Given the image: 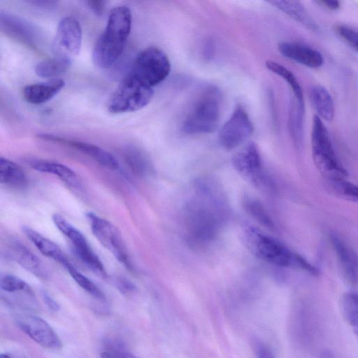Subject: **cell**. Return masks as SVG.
<instances>
[{"label": "cell", "instance_id": "12", "mask_svg": "<svg viewBox=\"0 0 358 358\" xmlns=\"http://www.w3.org/2000/svg\"><path fill=\"white\" fill-rule=\"evenodd\" d=\"M19 328L34 341L45 348H58L62 342L52 327L43 319L32 315L17 318Z\"/></svg>", "mask_w": 358, "mask_h": 358}, {"label": "cell", "instance_id": "30", "mask_svg": "<svg viewBox=\"0 0 358 358\" xmlns=\"http://www.w3.org/2000/svg\"><path fill=\"white\" fill-rule=\"evenodd\" d=\"M0 287L1 290L9 293L22 292L34 296L32 288L25 281L13 275L3 276L0 280Z\"/></svg>", "mask_w": 358, "mask_h": 358}, {"label": "cell", "instance_id": "38", "mask_svg": "<svg viewBox=\"0 0 358 358\" xmlns=\"http://www.w3.org/2000/svg\"><path fill=\"white\" fill-rule=\"evenodd\" d=\"M118 287L123 293H127L134 290V285L128 280H120L118 282Z\"/></svg>", "mask_w": 358, "mask_h": 358}, {"label": "cell", "instance_id": "7", "mask_svg": "<svg viewBox=\"0 0 358 358\" xmlns=\"http://www.w3.org/2000/svg\"><path fill=\"white\" fill-rule=\"evenodd\" d=\"M170 71L171 64L166 53L151 46L137 55L129 72L152 87L164 80Z\"/></svg>", "mask_w": 358, "mask_h": 358}, {"label": "cell", "instance_id": "39", "mask_svg": "<svg viewBox=\"0 0 358 358\" xmlns=\"http://www.w3.org/2000/svg\"><path fill=\"white\" fill-rule=\"evenodd\" d=\"M115 358H137L129 352H120L115 355Z\"/></svg>", "mask_w": 358, "mask_h": 358}, {"label": "cell", "instance_id": "41", "mask_svg": "<svg viewBox=\"0 0 358 358\" xmlns=\"http://www.w3.org/2000/svg\"><path fill=\"white\" fill-rule=\"evenodd\" d=\"M0 358H10V357L6 354H1Z\"/></svg>", "mask_w": 358, "mask_h": 358}, {"label": "cell", "instance_id": "28", "mask_svg": "<svg viewBox=\"0 0 358 358\" xmlns=\"http://www.w3.org/2000/svg\"><path fill=\"white\" fill-rule=\"evenodd\" d=\"M124 159L131 171L137 176H145L150 171V164L145 155L136 148H128L124 152Z\"/></svg>", "mask_w": 358, "mask_h": 358}, {"label": "cell", "instance_id": "33", "mask_svg": "<svg viewBox=\"0 0 358 358\" xmlns=\"http://www.w3.org/2000/svg\"><path fill=\"white\" fill-rule=\"evenodd\" d=\"M330 185L336 192L342 196L358 202V185L351 183L345 180L331 182Z\"/></svg>", "mask_w": 358, "mask_h": 358}, {"label": "cell", "instance_id": "5", "mask_svg": "<svg viewBox=\"0 0 358 358\" xmlns=\"http://www.w3.org/2000/svg\"><path fill=\"white\" fill-rule=\"evenodd\" d=\"M152 96V87L129 72L110 96L106 107L113 114L137 111L147 106Z\"/></svg>", "mask_w": 358, "mask_h": 358}, {"label": "cell", "instance_id": "25", "mask_svg": "<svg viewBox=\"0 0 358 358\" xmlns=\"http://www.w3.org/2000/svg\"><path fill=\"white\" fill-rule=\"evenodd\" d=\"M270 4L309 29H316V24L309 16L303 4L298 1H269Z\"/></svg>", "mask_w": 358, "mask_h": 358}, {"label": "cell", "instance_id": "6", "mask_svg": "<svg viewBox=\"0 0 358 358\" xmlns=\"http://www.w3.org/2000/svg\"><path fill=\"white\" fill-rule=\"evenodd\" d=\"M208 201H195L185 209V222L187 236L195 244H205L217 235L220 217L215 206Z\"/></svg>", "mask_w": 358, "mask_h": 358}, {"label": "cell", "instance_id": "22", "mask_svg": "<svg viewBox=\"0 0 358 358\" xmlns=\"http://www.w3.org/2000/svg\"><path fill=\"white\" fill-rule=\"evenodd\" d=\"M310 101L321 119L331 121L334 117V105L331 94L320 85H313L310 90Z\"/></svg>", "mask_w": 358, "mask_h": 358}, {"label": "cell", "instance_id": "26", "mask_svg": "<svg viewBox=\"0 0 358 358\" xmlns=\"http://www.w3.org/2000/svg\"><path fill=\"white\" fill-rule=\"evenodd\" d=\"M341 313L358 341V292L348 291L340 300Z\"/></svg>", "mask_w": 358, "mask_h": 358}, {"label": "cell", "instance_id": "8", "mask_svg": "<svg viewBox=\"0 0 358 358\" xmlns=\"http://www.w3.org/2000/svg\"><path fill=\"white\" fill-rule=\"evenodd\" d=\"M93 235L117 260L128 269L132 268L131 262L122 236L118 229L109 221L94 213H87Z\"/></svg>", "mask_w": 358, "mask_h": 358}, {"label": "cell", "instance_id": "36", "mask_svg": "<svg viewBox=\"0 0 358 358\" xmlns=\"http://www.w3.org/2000/svg\"><path fill=\"white\" fill-rule=\"evenodd\" d=\"M42 296L45 303L50 310L57 312L60 309L59 303L47 292L44 291Z\"/></svg>", "mask_w": 358, "mask_h": 358}, {"label": "cell", "instance_id": "21", "mask_svg": "<svg viewBox=\"0 0 358 358\" xmlns=\"http://www.w3.org/2000/svg\"><path fill=\"white\" fill-rule=\"evenodd\" d=\"M1 27L6 33L22 43L31 46L35 45V34L32 27L21 19L1 12Z\"/></svg>", "mask_w": 358, "mask_h": 358}, {"label": "cell", "instance_id": "11", "mask_svg": "<svg viewBox=\"0 0 358 358\" xmlns=\"http://www.w3.org/2000/svg\"><path fill=\"white\" fill-rule=\"evenodd\" d=\"M83 31L81 25L75 17L62 18L57 27L55 46L58 55L71 58L80 54L82 47Z\"/></svg>", "mask_w": 358, "mask_h": 358}, {"label": "cell", "instance_id": "31", "mask_svg": "<svg viewBox=\"0 0 358 358\" xmlns=\"http://www.w3.org/2000/svg\"><path fill=\"white\" fill-rule=\"evenodd\" d=\"M245 209L257 221L268 227H273V222L266 209L258 201L247 198L243 202Z\"/></svg>", "mask_w": 358, "mask_h": 358}, {"label": "cell", "instance_id": "17", "mask_svg": "<svg viewBox=\"0 0 358 358\" xmlns=\"http://www.w3.org/2000/svg\"><path fill=\"white\" fill-rule=\"evenodd\" d=\"M62 79H53L43 83L26 85L22 90L24 99L32 104H41L56 96L65 86Z\"/></svg>", "mask_w": 358, "mask_h": 358}, {"label": "cell", "instance_id": "37", "mask_svg": "<svg viewBox=\"0 0 358 358\" xmlns=\"http://www.w3.org/2000/svg\"><path fill=\"white\" fill-rule=\"evenodd\" d=\"M315 3L329 10H335L340 8V1L337 0H317Z\"/></svg>", "mask_w": 358, "mask_h": 358}, {"label": "cell", "instance_id": "1", "mask_svg": "<svg viewBox=\"0 0 358 358\" xmlns=\"http://www.w3.org/2000/svg\"><path fill=\"white\" fill-rule=\"evenodd\" d=\"M132 15L126 6L113 8L106 26L96 41L92 61L101 69L111 67L121 56L131 29Z\"/></svg>", "mask_w": 358, "mask_h": 358}, {"label": "cell", "instance_id": "18", "mask_svg": "<svg viewBox=\"0 0 358 358\" xmlns=\"http://www.w3.org/2000/svg\"><path fill=\"white\" fill-rule=\"evenodd\" d=\"M11 257L22 267L40 278H46L48 271L43 262L24 245L17 241L9 246Z\"/></svg>", "mask_w": 358, "mask_h": 358}, {"label": "cell", "instance_id": "15", "mask_svg": "<svg viewBox=\"0 0 358 358\" xmlns=\"http://www.w3.org/2000/svg\"><path fill=\"white\" fill-rule=\"evenodd\" d=\"M232 163L241 176L254 182H260L261 157L258 148L254 143H248L238 152L233 157Z\"/></svg>", "mask_w": 358, "mask_h": 358}, {"label": "cell", "instance_id": "4", "mask_svg": "<svg viewBox=\"0 0 358 358\" xmlns=\"http://www.w3.org/2000/svg\"><path fill=\"white\" fill-rule=\"evenodd\" d=\"M213 86L204 88L193 102L182 126L185 134H203L214 131L220 115V96Z\"/></svg>", "mask_w": 358, "mask_h": 358}, {"label": "cell", "instance_id": "10", "mask_svg": "<svg viewBox=\"0 0 358 358\" xmlns=\"http://www.w3.org/2000/svg\"><path fill=\"white\" fill-rule=\"evenodd\" d=\"M253 126L244 108L238 105L220 131V141L227 150L234 149L252 134Z\"/></svg>", "mask_w": 358, "mask_h": 358}, {"label": "cell", "instance_id": "16", "mask_svg": "<svg viewBox=\"0 0 358 358\" xmlns=\"http://www.w3.org/2000/svg\"><path fill=\"white\" fill-rule=\"evenodd\" d=\"M279 52L285 57L310 68L320 67L324 62L322 54L308 45L295 42H281Z\"/></svg>", "mask_w": 358, "mask_h": 358}, {"label": "cell", "instance_id": "35", "mask_svg": "<svg viewBox=\"0 0 358 358\" xmlns=\"http://www.w3.org/2000/svg\"><path fill=\"white\" fill-rule=\"evenodd\" d=\"M89 8L97 15H102L105 8L106 1L102 0H92L87 1Z\"/></svg>", "mask_w": 358, "mask_h": 358}, {"label": "cell", "instance_id": "14", "mask_svg": "<svg viewBox=\"0 0 358 358\" xmlns=\"http://www.w3.org/2000/svg\"><path fill=\"white\" fill-rule=\"evenodd\" d=\"M329 240L334 250L343 275L351 285L358 283V255L336 234H329Z\"/></svg>", "mask_w": 358, "mask_h": 358}, {"label": "cell", "instance_id": "13", "mask_svg": "<svg viewBox=\"0 0 358 358\" xmlns=\"http://www.w3.org/2000/svg\"><path fill=\"white\" fill-rule=\"evenodd\" d=\"M38 137L47 141L62 144L75 149L92 158L100 165L115 171L119 169L116 158L102 148L86 142L65 138L50 134H39Z\"/></svg>", "mask_w": 358, "mask_h": 358}, {"label": "cell", "instance_id": "3", "mask_svg": "<svg viewBox=\"0 0 358 358\" xmlns=\"http://www.w3.org/2000/svg\"><path fill=\"white\" fill-rule=\"evenodd\" d=\"M311 151L317 169L328 182L346 180L348 171L336 154L326 126L317 115L313 119Z\"/></svg>", "mask_w": 358, "mask_h": 358}, {"label": "cell", "instance_id": "20", "mask_svg": "<svg viewBox=\"0 0 358 358\" xmlns=\"http://www.w3.org/2000/svg\"><path fill=\"white\" fill-rule=\"evenodd\" d=\"M22 230L41 254L58 262L64 267L70 263L61 248L55 243L29 227L24 226Z\"/></svg>", "mask_w": 358, "mask_h": 358}, {"label": "cell", "instance_id": "27", "mask_svg": "<svg viewBox=\"0 0 358 358\" xmlns=\"http://www.w3.org/2000/svg\"><path fill=\"white\" fill-rule=\"evenodd\" d=\"M266 68L273 73L281 77L290 87L296 103L304 107V99L302 87L294 73L280 64L274 61H266Z\"/></svg>", "mask_w": 358, "mask_h": 358}, {"label": "cell", "instance_id": "34", "mask_svg": "<svg viewBox=\"0 0 358 358\" xmlns=\"http://www.w3.org/2000/svg\"><path fill=\"white\" fill-rule=\"evenodd\" d=\"M253 348L257 358H275L271 349L260 341L254 342Z\"/></svg>", "mask_w": 358, "mask_h": 358}, {"label": "cell", "instance_id": "2", "mask_svg": "<svg viewBox=\"0 0 358 358\" xmlns=\"http://www.w3.org/2000/svg\"><path fill=\"white\" fill-rule=\"evenodd\" d=\"M246 238L250 250L266 262L303 270L313 275L319 273L318 269L306 259L270 236L251 229L247 231Z\"/></svg>", "mask_w": 358, "mask_h": 358}, {"label": "cell", "instance_id": "19", "mask_svg": "<svg viewBox=\"0 0 358 358\" xmlns=\"http://www.w3.org/2000/svg\"><path fill=\"white\" fill-rule=\"evenodd\" d=\"M29 164L32 169L38 171L56 176L70 187L78 188L81 185L80 179L77 173L64 164L42 159L31 160Z\"/></svg>", "mask_w": 358, "mask_h": 358}, {"label": "cell", "instance_id": "40", "mask_svg": "<svg viewBox=\"0 0 358 358\" xmlns=\"http://www.w3.org/2000/svg\"><path fill=\"white\" fill-rule=\"evenodd\" d=\"M101 358H115L108 352H103L101 355Z\"/></svg>", "mask_w": 358, "mask_h": 358}, {"label": "cell", "instance_id": "23", "mask_svg": "<svg viewBox=\"0 0 358 358\" xmlns=\"http://www.w3.org/2000/svg\"><path fill=\"white\" fill-rule=\"evenodd\" d=\"M0 182L13 187H24L27 183V176L24 170L14 162L0 157Z\"/></svg>", "mask_w": 358, "mask_h": 358}, {"label": "cell", "instance_id": "9", "mask_svg": "<svg viewBox=\"0 0 358 358\" xmlns=\"http://www.w3.org/2000/svg\"><path fill=\"white\" fill-rule=\"evenodd\" d=\"M52 220L59 231L69 240L78 259L96 274L106 276L107 273L103 263L94 253L85 236L59 214L53 215Z\"/></svg>", "mask_w": 358, "mask_h": 358}, {"label": "cell", "instance_id": "32", "mask_svg": "<svg viewBox=\"0 0 358 358\" xmlns=\"http://www.w3.org/2000/svg\"><path fill=\"white\" fill-rule=\"evenodd\" d=\"M336 35L347 45L358 52V31L345 24H336L334 27Z\"/></svg>", "mask_w": 358, "mask_h": 358}, {"label": "cell", "instance_id": "24", "mask_svg": "<svg viewBox=\"0 0 358 358\" xmlns=\"http://www.w3.org/2000/svg\"><path fill=\"white\" fill-rule=\"evenodd\" d=\"M71 63L69 57L57 55L38 62L34 68L35 73L40 78L57 79L67 71Z\"/></svg>", "mask_w": 358, "mask_h": 358}, {"label": "cell", "instance_id": "29", "mask_svg": "<svg viewBox=\"0 0 358 358\" xmlns=\"http://www.w3.org/2000/svg\"><path fill=\"white\" fill-rule=\"evenodd\" d=\"M65 268L74 281L87 293L100 300L105 299L102 291L90 279L78 271L71 263Z\"/></svg>", "mask_w": 358, "mask_h": 358}]
</instances>
